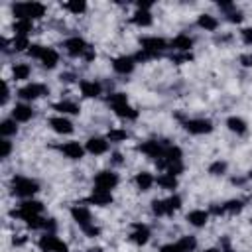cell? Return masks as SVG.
I'll return each instance as SVG.
<instances>
[{"label":"cell","mask_w":252,"mask_h":252,"mask_svg":"<svg viewBox=\"0 0 252 252\" xmlns=\"http://www.w3.org/2000/svg\"><path fill=\"white\" fill-rule=\"evenodd\" d=\"M87 203L97 205V207H107V205H111V203H113V191H105V189L95 187V189H93V193L89 195Z\"/></svg>","instance_id":"5bb4252c"},{"label":"cell","mask_w":252,"mask_h":252,"mask_svg":"<svg viewBox=\"0 0 252 252\" xmlns=\"http://www.w3.org/2000/svg\"><path fill=\"white\" fill-rule=\"evenodd\" d=\"M83 232H85L89 238H95V236H99L101 234V229L99 227H95V223L93 225H89V227H85V229H81Z\"/></svg>","instance_id":"ee69618b"},{"label":"cell","mask_w":252,"mask_h":252,"mask_svg":"<svg viewBox=\"0 0 252 252\" xmlns=\"http://www.w3.org/2000/svg\"><path fill=\"white\" fill-rule=\"evenodd\" d=\"M63 8H65V10H69L71 14L79 16V14H83V12L87 10V4L83 2V0H69V2H65V4H63Z\"/></svg>","instance_id":"d6a6232c"},{"label":"cell","mask_w":252,"mask_h":252,"mask_svg":"<svg viewBox=\"0 0 252 252\" xmlns=\"http://www.w3.org/2000/svg\"><path fill=\"white\" fill-rule=\"evenodd\" d=\"M197 26L201 30H205V32H215L219 28V20L215 16H211V14H201L197 18Z\"/></svg>","instance_id":"4316f807"},{"label":"cell","mask_w":252,"mask_h":252,"mask_svg":"<svg viewBox=\"0 0 252 252\" xmlns=\"http://www.w3.org/2000/svg\"><path fill=\"white\" fill-rule=\"evenodd\" d=\"M227 16H229V22H232V24H240V22H242V18H244V16H242V12H240V10H236V8H234L232 12H229Z\"/></svg>","instance_id":"f6af8a7d"},{"label":"cell","mask_w":252,"mask_h":252,"mask_svg":"<svg viewBox=\"0 0 252 252\" xmlns=\"http://www.w3.org/2000/svg\"><path fill=\"white\" fill-rule=\"evenodd\" d=\"M250 223H252V219H250Z\"/></svg>","instance_id":"6f0895ef"},{"label":"cell","mask_w":252,"mask_h":252,"mask_svg":"<svg viewBox=\"0 0 252 252\" xmlns=\"http://www.w3.org/2000/svg\"><path fill=\"white\" fill-rule=\"evenodd\" d=\"M30 73H32V69H30L28 63H16V65L12 67V77H14L16 81H26V79L30 77Z\"/></svg>","instance_id":"1f68e13d"},{"label":"cell","mask_w":252,"mask_h":252,"mask_svg":"<svg viewBox=\"0 0 252 252\" xmlns=\"http://www.w3.org/2000/svg\"><path fill=\"white\" fill-rule=\"evenodd\" d=\"M38 61H40L46 69H53V67L59 63V53H57L53 47H44L42 53H40V57H38Z\"/></svg>","instance_id":"e0dca14e"},{"label":"cell","mask_w":252,"mask_h":252,"mask_svg":"<svg viewBox=\"0 0 252 252\" xmlns=\"http://www.w3.org/2000/svg\"><path fill=\"white\" fill-rule=\"evenodd\" d=\"M10 154H12V142H10V138H2L0 140V158L6 160Z\"/></svg>","instance_id":"60d3db41"},{"label":"cell","mask_w":252,"mask_h":252,"mask_svg":"<svg viewBox=\"0 0 252 252\" xmlns=\"http://www.w3.org/2000/svg\"><path fill=\"white\" fill-rule=\"evenodd\" d=\"M240 38H242V42H244L246 46H252V28H244V30L240 32Z\"/></svg>","instance_id":"c3c4849f"},{"label":"cell","mask_w":252,"mask_h":252,"mask_svg":"<svg viewBox=\"0 0 252 252\" xmlns=\"http://www.w3.org/2000/svg\"><path fill=\"white\" fill-rule=\"evenodd\" d=\"M53 111H57L61 116H65V115H79L81 107L77 103H73V101H59V103L53 105Z\"/></svg>","instance_id":"cb8c5ba5"},{"label":"cell","mask_w":252,"mask_h":252,"mask_svg":"<svg viewBox=\"0 0 252 252\" xmlns=\"http://www.w3.org/2000/svg\"><path fill=\"white\" fill-rule=\"evenodd\" d=\"M128 103V97L124 95V93H113L111 97H109V105L115 109V107H120V105H126Z\"/></svg>","instance_id":"ab89813d"},{"label":"cell","mask_w":252,"mask_h":252,"mask_svg":"<svg viewBox=\"0 0 252 252\" xmlns=\"http://www.w3.org/2000/svg\"><path fill=\"white\" fill-rule=\"evenodd\" d=\"M0 134H2V138L16 136V134H18L16 120H14V118H6V120H2V122H0Z\"/></svg>","instance_id":"f546056e"},{"label":"cell","mask_w":252,"mask_h":252,"mask_svg":"<svg viewBox=\"0 0 252 252\" xmlns=\"http://www.w3.org/2000/svg\"><path fill=\"white\" fill-rule=\"evenodd\" d=\"M79 89H81V95L87 97V99H97L101 95V91H103L101 83H97V81H81Z\"/></svg>","instance_id":"2e32d148"},{"label":"cell","mask_w":252,"mask_h":252,"mask_svg":"<svg viewBox=\"0 0 252 252\" xmlns=\"http://www.w3.org/2000/svg\"><path fill=\"white\" fill-rule=\"evenodd\" d=\"M87 252H103V248H89Z\"/></svg>","instance_id":"11a10c76"},{"label":"cell","mask_w":252,"mask_h":252,"mask_svg":"<svg viewBox=\"0 0 252 252\" xmlns=\"http://www.w3.org/2000/svg\"><path fill=\"white\" fill-rule=\"evenodd\" d=\"M113 163H116V165H120L122 163V154H118V152H115L113 154V160H111Z\"/></svg>","instance_id":"f5cc1de1"},{"label":"cell","mask_w":252,"mask_h":252,"mask_svg":"<svg viewBox=\"0 0 252 252\" xmlns=\"http://www.w3.org/2000/svg\"><path fill=\"white\" fill-rule=\"evenodd\" d=\"M209 215H217V217H219V215H225V207H223V205H221V207H219V205H211Z\"/></svg>","instance_id":"816d5d0a"},{"label":"cell","mask_w":252,"mask_h":252,"mask_svg":"<svg viewBox=\"0 0 252 252\" xmlns=\"http://www.w3.org/2000/svg\"><path fill=\"white\" fill-rule=\"evenodd\" d=\"M38 246L42 252H69V246L61 238H57V234L53 232H46L44 236H40Z\"/></svg>","instance_id":"277c9868"},{"label":"cell","mask_w":252,"mask_h":252,"mask_svg":"<svg viewBox=\"0 0 252 252\" xmlns=\"http://www.w3.org/2000/svg\"><path fill=\"white\" fill-rule=\"evenodd\" d=\"M152 22H154V16L150 10H136L132 16V24L138 28H150Z\"/></svg>","instance_id":"603a6c76"},{"label":"cell","mask_w":252,"mask_h":252,"mask_svg":"<svg viewBox=\"0 0 252 252\" xmlns=\"http://www.w3.org/2000/svg\"><path fill=\"white\" fill-rule=\"evenodd\" d=\"M154 176L152 174H148V172H140V174H136V178H134V183H136V187L140 189V191H150V187L154 185Z\"/></svg>","instance_id":"484cf974"},{"label":"cell","mask_w":252,"mask_h":252,"mask_svg":"<svg viewBox=\"0 0 252 252\" xmlns=\"http://www.w3.org/2000/svg\"><path fill=\"white\" fill-rule=\"evenodd\" d=\"M193 59V55L191 53H178V55H172V61L174 63H178V65H182V63H189Z\"/></svg>","instance_id":"7bdbcfd3"},{"label":"cell","mask_w":252,"mask_h":252,"mask_svg":"<svg viewBox=\"0 0 252 252\" xmlns=\"http://www.w3.org/2000/svg\"><path fill=\"white\" fill-rule=\"evenodd\" d=\"M160 252H183V250H182V246L178 242H170V244H163L160 248Z\"/></svg>","instance_id":"bcb514c9"},{"label":"cell","mask_w":252,"mask_h":252,"mask_svg":"<svg viewBox=\"0 0 252 252\" xmlns=\"http://www.w3.org/2000/svg\"><path fill=\"white\" fill-rule=\"evenodd\" d=\"M223 207H225V213H229V215H236V213H240V211L244 209V203H242L240 199H230V201H227Z\"/></svg>","instance_id":"d590c367"},{"label":"cell","mask_w":252,"mask_h":252,"mask_svg":"<svg viewBox=\"0 0 252 252\" xmlns=\"http://www.w3.org/2000/svg\"><path fill=\"white\" fill-rule=\"evenodd\" d=\"M30 46H32V44H30L28 38H24V36H14V42H12L14 51H28Z\"/></svg>","instance_id":"74e56055"},{"label":"cell","mask_w":252,"mask_h":252,"mask_svg":"<svg viewBox=\"0 0 252 252\" xmlns=\"http://www.w3.org/2000/svg\"><path fill=\"white\" fill-rule=\"evenodd\" d=\"M158 185H160L161 189L174 191V189L178 187V178H176V176H172V174H161V176L158 178Z\"/></svg>","instance_id":"4dcf8cb0"},{"label":"cell","mask_w":252,"mask_h":252,"mask_svg":"<svg viewBox=\"0 0 252 252\" xmlns=\"http://www.w3.org/2000/svg\"><path fill=\"white\" fill-rule=\"evenodd\" d=\"M227 128H229L230 132L238 134V136L246 134V130H248L246 122H244V120H242L240 116H229V118H227Z\"/></svg>","instance_id":"d4e9b609"},{"label":"cell","mask_w":252,"mask_h":252,"mask_svg":"<svg viewBox=\"0 0 252 252\" xmlns=\"http://www.w3.org/2000/svg\"><path fill=\"white\" fill-rule=\"evenodd\" d=\"M126 138H128V132H126V130H120V128H113V130H109V136H107V140H109V142H115V144L124 142Z\"/></svg>","instance_id":"8d00e7d4"},{"label":"cell","mask_w":252,"mask_h":252,"mask_svg":"<svg viewBox=\"0 0 252 252\" xmlns=\"http://www.w3.org/2000/svg\"><path fill=\"white\" fill-rule=\"evenodd\" d=\"M61 152L65 154V158H69V160H81L83 156H85V148H83L79 142H65L63 146H61Z\"/></svg>","instance_id":"ac0fdd59"},{"label":"cell","mask_w":252,"mask_h":252,"mask_svg":"<svg viewBox=\"0 0 252 252\" xmlns=\"http://www.w3.org/2000/svg\"><path fill=\"white\" fill-rule=\"evenodd\" d=\"M12 30H14V36H24V38H28L30 32L34 30V22H32V20H16L14 26H12Z\"/></svg>","instance_id":"83f0119b"},{"label":"cell","mask_w":252,"mask_h":252,"mask_svg":"<svg viewBox=\"0 0 252 252\" xmlns=\"http://www.w3.org/2000/svg\"><path fill=\"white\" fill-rule=\"evenodd\" d=\"M16 20H38L46 16V6L42 2H20L12 6Z\"/></svg>","instance_id":"6da1fadb"},{"label":"cell","mask_w":252,"mask_h":252,"mask_svg":"<svg viewBox=\"0 0 252 252\" xmlns=\"http://www.w3.org/2000/svg\"><path fill=\"white\" fill-rule=\"evenodd\" d=\"M8 99H10V87L6 81H2V99H0V105H6Z\"/></svg>","instance_id":"7dc6e473"},{"label":"cell","mask_w":252,"mask_h":252,"mask_svg":"<svg viewBox=\"0 0 252 252\" xmlns=\"http://www.w3.org/2000/svg\"><path fill=\"white\" fill-rule=\"evenodd\" d=\"M163 203H165V215H174L182 207V197L180 195H172V197L163 199Z\"/></svg>","instance_id":"836d02e7"},{"label":"cell","mask_w":252,"mask_h":252,"mask_svg":"<svg viewBox=\"0 0 252 252\" xmlns=\"http://www.w3.org/2000/svg\"><path fill=\"white\" fill-rule=\"evenodd\" d=\"M49 126H51V130L55 134H61V136L73 132V122L69 118H65V116H53V118H49Z\"/></svg>","instance_id":"9a60e30c"},{"label":"cell","mask_w":252,"mask_h":252,"mask_svg":"<svg viewBox=\"0 0 252 252\" xmlns=\"http://www.w3.org/2000/svg\"><path fill=\"white\" fill-rule=\"evenodd\" d=\"M167 146H170V144H165V142H161V140H146V142H142V144L138 146V150H140L142 154H146L148 158L158 160V158L163 156V152H165Z\"/></svg>","instance_id":"9c48e42d"},{"label":"cell","mask_w":252,"mask_h":252,"mask_svg":"<svg viewBox=\"0 0 252 252\" xmlns=\"http://www.w3.org/2000/svg\"><path fill=\"white\" fill-rule=\"evenodd\" d=\"M44 230H46V232H53V234H55V230H57V223H55V219H46Z\"/></svg>","instance_id":"681fc988"},{"label":"cell","mask_w":252,"mask_h":252,"mask_svg":"<svg viewBox=\"0 0 252 252\" xmlns=\"http://www.w3.org/2000/svg\"><path fill=\"white\" fill-rule=\"evenodd\" d=\"M183 128L189 132V134H195V136H203V134H211L213 132V122L207 120V118H189L183 122Z\"/></svg>","instance_id":"5b68a950"},{"label":"cell","mask_w":252,"mask_h":252,"mask_svg":"<svg viewBox=\"0 0 252 252\" xmlns=\"http://www.w3.org/2000/svg\"><path fill=\"white\" fill-rule=\"evenodd\" d=\"M118 174H115L113 170H103L95 176V187L105 189V191H113L118 185Z\"/></svg>","instance_id":"ba28073f"},{"label":"cell","mask_w":252,"mask_h":252,"mask_svg":"<svg viewBox=\"0 0 252 252\" xmlns=\"http://www.w3.org/2000/svg\"><path fill=\"white\" fill-rule=\"evenodd\" d=\"M63 47H65V51H67L71 57H85V53L89 51L91 46H87V42L83 40V38L75 36V38L65 40V42H63Z\"/></svg>","instance_id":"52a82bcc"},{"label":"cell","mask_w":252,"mask_h":252,"mask_svg":"<svg viewBox=\"0 0 252 252\" xmlns=\"http://www.w3.org/2000/svg\"><path fill=\"white\" fill-rule=\"evenodd\" d=\"M225 172H227V161L217 160V161H213V163L209 165V174H211V176H223Z\"/></svg>","instance_id":"f35d334b"},{"label":"cell","mask_w":252,"mask_h":252,"mask_svg":"<svg viewBox=\"0 0 252 252\" xmlns=\"http://www.w3.org/2000/svg\"><path fill=\"white\" fill-rule=\"evenodd\" d=\"M134 67H136V59L130 55H120L113 61V69L118 75H130L134 71Z\"/></svg>","instance_id":"7c38bea8"},{"label":"cell","mask_w":252,"mask_h":252,"mask_svg":"<svg viewBox=\"0 0 252 252\" xmlns=\"http://www.w3.org/2000/svg\"><path fill=\"white\" fill-rule=\"evenodd\" d=\"M71 217H73V221H75L81 229H85V227L93 225L91 211H89L87 207H83V205H73V207H71Z\"/></svg>","instance_id":"30bf717a"},{"label":"cell","mask_w":252,"mask_h":252,"mask_svg":"<svg viewBox=\"0 0 252 252\" xmlns=\"http://www.w3.org/2000/svg\"><path fill=\"white\" fill-rule=\"evenodd\" d=\"M203 252H221L219 248H207V250H203Z\"/></svg>","instance_id":"9f6ffc18"},{"label":"cell","mask_w":252,"mask_h":252,"mask_svg":"<svg viewBox=\"0 0 252 252\" xmlns=\"http://www.w3.org/2000/svg\"><path fill=\"white\" fill-rule=\"evenodd\" d=\"M42 213H44V203H42V201H36V199H24V201L20 203V207H18L16 211H12V215L18 217V219H22L24 223H26L30 217L42 215Z\"/></svg>","instance_id":"3957f363"},{"label":"cell","mask_w":252,"mask_h":252,"mask_svg":"<svg viewBox=\"0 0 252 252\" xmlns=\"http://www.w3.org/2000/svg\"><path fill=\"white\" fill-rule=\"evenodd\" d=\"M207 221H209V211L195 209V211L187 213V223H189V225H193V227H197V229L205 227V225H207Z\"/></svg>","instance_id":"7402d4cb"},{"label":"cell","mask_w":252,"mask_h":252,"mask_svg":"<svg viewBox=\"0 0 252 252\" xmlns=\"http://www.w3.org/2000/svg\"><path fill=\"white\" fill-rule=\"evenodd\" d=\"M130 240H132L134 244H138V246L146 244V242L150 240V229H148L146 225H142V223H136V225H134V230L130 232Z\"/></svg>","instance_id":"ffe728a7"},{"label":"cell","mask_w":252,"mask_h":252,"mask_svg":"<svg viewBox=\"0 0 252 252\" xmlns=\"http://www.w3.org/2000/svg\"><path fill=\"white\" fill-rule=\"evenodd\" d=\"M85 150L89 154H93V156H103V154L109 152V140L107 138H101V136H93V138L87 140Z\"/></svg>","instance_id":"4fadbf2b"},{"label":"cell","mask_w":252,"mask_h":252,"mask_svg":"<svg viewBox=\"0 0 252 252\" xmlns=\"http://www.w3.org/2000/svg\"><path fill=\"white\" fill-rule=\"evenodd\" d=\"M170 46H172L176 51H180V53H189L191 47H193V40H191L187 34H180V36H176V38L172 40Z\"/></svg>","instance_id":"44dd1931"},{"label":"cell","mask_w":252,"mask_h":252,"mask_svg":"<svg viewBox=\"0 0 252 252\" xmlns=\"http://www.w3.org/2000/svg\"><path fill=\"white\" fill-rule=\"evenodd\" d=\"M140 44H142V49H144V51L154 53V55H160V53L167 47V42L161 40V38H156V36H152V38H142Z\"/></svg>","instance_id":"8fae6325"},{"label":"cell","mask_w":252,"mask_h":252,"mask_svg":"<svg viewBox=\"0 0 252 252\" xmlns=\"http://www.w3.org/2000/svg\"><path fill=\"white\" fill-rule=\"evenodd\" d=\"M240 63L244 67H252V53H242L240 55Z\"/></svg>","instance_id":"f907efd6"},{"label":"cell","mask_w":252,"mask_h":252,"mask_svg":"<svg viewBox=\"0 0 252 252\" xmlns=\"http://www.w3.org/2000/svg\"><path fill=\"white\" fill-rule=\"evenodd\" d=\"M113 111H115V115H116V116L126 118V120H136V118H138V111H136V109H132L128 103H126V105H120V107H115Z\"/></svg>","instance_id":"f1b7e54d"},{"label":"cell","mask_w":252,"mask_h":252,"mask_svg":"<svg viewBox=\"0 0 252 252\" xmlns=\"http://www.w3.org/2000/svg\"><path fill=\"white\" fill-rule=\"evenodd\" d=\"M12 118L16 122H28V120L34 118V109L30 105H26V103H20V105H16L12 109Z\"/></svg>","instance_id":"d6986e66"},{"label":"cell","mask_w":252,"mask_h":252,"mask_svg":"<svg viewBox=\"0 0 252 252\" xmlns=\"http://www.w3.org/2000/svg\"><path fill=\"white\" fill-rule=\"evenodd\" d=\"M47 93H49V89L46 85H42V83H28V85H24L18 91V97L22 101H36V99H40Z\"/></svg>","instance_id":"8992f818"},{"label":"cell","mask_w":252,"mask_h":252,"mask_svg":"<svg viewBox=\"0 0 252 252\" xmlns=\"http://www.w3.org/2000/svg\"><path fill=\"white\" fill-rule=\"evenodd\" d=\"M95 57H97V53H95V49H93V47H89V51L85 53V59H87V61H93Z\"/></svg>","instance_id":"db71d44e"},{"label":"cell","mask_w":252,"mask_h":252,"mask_svg":"<svg viewBox=\"0 0 252 252\" xmlns=\"http://www.w3.org/2000/svg\"><path fill=\"white\" fill-rule=\"evenodd\" d=\"M178 244L182 246L183 252H195V248H197V238L191 236V234H185V236H182V238L178 240Z\"/></svg>","instance_id":"e575fe53"},{"label":"cell","mask_w":252,"mask_h":252,"mask_svg":"<svg viewBox=\"0 0 252 252\" xmlns=\"http://www.w3.org/2000/svg\"><path fill=\"white\" fill-rule=\"evenodd\" d=\"M10 187H12V193L22 199H32L40 191V183L32 178H24V176H16L10 183Z\"/></svg>","instance_id":"7a4b0ae2"},{"label":"cell","mask_w":252,"mask_h":252,"mask_svg":"<svg viewBox=\"0 0 252 252\" xmlns=\"http://www.w3.org/2000/svg\"><path fill=\"white\" fill-rule=\"evenodd\" d=\"M152 213L156 217H163L165 215V203H163V199H154L152 201Z\"/></svg>","instance_id":"b9f144b4"}]
</instances>
